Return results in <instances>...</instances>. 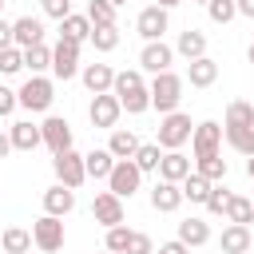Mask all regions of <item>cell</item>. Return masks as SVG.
I'll return each instance as SVG.
<instances>
[{
  "label": "cell",
  "mask_w": 254,
  "mask_h": 254,
  "mask_svg": "<svg viewBox=\"0 0 254 254\" xmlns=\"http://www.w3.org/2000/svg\"><path fill=\"white\" fill-rule=\"evenodd\" d=\"M52 99H56V83H52L48 75H28V79L20 83V91H16V103H20L24 111H32V115L48 111Z\"/></svg>",
  "instance_id": "3"
},
{
  "label": "cell",
  "mask_w": 254,
  "mask_h": 254,
  "mask_svg": "<svg viewBox=\"0 0 254 254\" xmlns=\"http://www.w3.org/2000/svg\"><path fill=\"white\" fill-rule=\"evenodd\" d=\"M115 12H119V8H115L111 0H87V12H83V16L91 20V28H99V24H115Z\"/></svg>",
  "instance_id": "37"
},
{
  "label": "cell",
  "mask_w": 254,
  "mask_h": 254,
  "mask_svg": "<svg viewBox=\"0 0 254 254\" xmlns=\"http://www.w3.org/2000/svg\"><path fill=\"white\" fill-rule=\"evenodd\" d=\"M246 60H250V64H254V44H250V48H246Z\"/></svg>",
  "instance_id": "52"
},
{
  "label": "cell",
  "mask_w": 254,
  "mask_h": 254,
  "mask_svg": "<svg viewBox=\"0 0 254 254\" xmlns=\"http://www.w3.org/2000/svg\"><path fill=\"white\" fill-rule=\"evenodd\" d=\"M79 79H83V87H87L91 95H99V91H111L115 67H111V64H83V67H79Z\"/></svg>",
  "instance_id": "16"
},
{
  "label": "cell",
  "mask_w": 254,
  "mask_h": 254,
  "mask_svg": "<svg viewBox=\"0 0 254 254\" xmlns=\"http://www.w3.org/2000/svg\"><path fill=\"white\" fill-rule=\"evenodd\" d=\"M230 198H234V190H226V187H222V183H214V187H210V194H206V202H202V206H206V210H210V214H226V206H230Z\"/></svg>",
  "instance_id": "39"
},
{
  "label": "cell",
  "mask_w": 254,
  "mask_h": 254,
  "mask_svg": "<svg viewBox=\"0 0 254 254\" xmlns=\"http://www.w3.org/2000/svg\"><path fill=\"white\" fill-rule=\"evenodd\" d=\"M111 4H115V8H123V4H127V0H111Z\"/></svg>",
  "instance_id": "53"
},
{
  "label": "cell",
  "mask_w": 254,
  "mask_h": 254,
  "mask_svg": "<svg viewBox=\"0 0 254 254\" xmlns=\"http://www.w3.org/2000/svg\"><path fill=\"white\" fill-rule=\"evenodd\" d=\"M0 8H4V4H0Z\"/></svg>",
  "instance_id": "57"
},
{
  "label": "cell",
  "mask_w": 254,
  "mask_h": 254,
  "mask_svg": "<svg viewBox=\"0 0 254 254\" xmlns=\"http://www.w3.org/2000/svg\"><path fill=\"white\" fill-rule=\"evenodd\" d=\"M222 139L238 155H254V127H222Z\"/></svg>",
  "instance_id": "32"
},
{
  "label": "cell",
  "mask_w": 254,
  "mask_h": 254,
  "mask_svg": "<svg viewBox=\"0 0 254 254\" xmlns=\"http://www.w3.org/2000/svg\"><path fill=\"white\" fill-rule=\"evenodd\" d=\"M111 167H115V155H111L107 147H95V151L83 155V171H87V179H107Z\"/></svg>",
  "instance_id": "24"
},
{
  "label": "cell",
  "mask_w": 254,
  "mask_h": 254,
  "mask_svg": "<svg viewBox=\"0 0 254 254\" xmlns=\"http://www.w3.org/2000/svg\"><path fill=\"white\" fill-rule=\"evenodd\" d=\"M8 44H12V24L0 20V48H8Z\"/></svg>",
  "instance_id": "47"
},
{
  "label": "cell",
  "mask_w": 254,
  "mask_h": 254,
  "mask_svg": "<svg viewBox=\"0 0 254 254\" xmlns=\"http://www.w3.org/2000/svg\"><path fill=\"white\" fill-rule=\"evenodd\" d=\"M159 159H163V147L159 143H139L135 147V155H131V163L147 175V171H159Z\"/></svg>",
  "instance_id": "30"
},
{
  "label": "cell",
  "mask_w": 254,
  "mask_h": 254,
  "mask_svg": "<svg viewBox=\"0 0 254 254\" xmlns=\"http://www.w3.org/2000/svg\"><path fill=\"white\" fill-rule=\"evenodd\" d=\"M16 107H20V103H16V91H12V87H4V83H0V119H4V115H12V111H16Z\"/></svg>",
  "instance_id": "45"
},
{
  "label": "cell",
  "mask_w": 254,
  "mask_h": 254,
  "mask_svg": "<svg viewBox=\"0 0 254 254\" xmlns=\"http://www.w3.org/2000/svg\"><path fill=\"white\" fill-rule=\"evenodd\" d=\"M60 36H64V40L83 44V40H91V20H87V16H75V12H67V16L60 20Z\"/></svg>",
  "instance_id": "27"
},
{
  "label": "cell",
  "mask_w": 254,
  "mask_h": 254,
  "mask_svg": "<svg viewBox=\"0 0 254 254\" xmlns=\"http://www.w3.org/2000/svg\"><path fill=\"white\" fill-rule=\"evenodd\" d=\"M127 238H131V230L119 222V226H107V250H115V254H123L127 250Z\"/></svg>",
  "instance_id": "42"
},
{
  "label": "cell",
  "mask_w": 254,
  "mask_h": 254,
  "mask_svg": "<svg viewBox=\"0 0 254 254\" xmlns=\"http://www.w3.org/2000/svg\"><path fill=\"white\" fill-rule=\"evenodd\" d=\"M187 198H183V187L179 183H167V179H159L155 187H151V206L159 210V214H171V210H179Z\"/></svg>",
  "instance_id": "15"
},
{
  "label": "cell",
  "mask_w": 254,
  "mask_h": 254,
  "mask_svg": "<svg viewBox=\"0 0 254 254\" xmlns=\"http://www.w3.org/2000/svg\"><path fill=\"white\" fill-rule=\"evenodd\" d=\"M91 218L107 230V226H119L127 214H123V198L119 194H111V190H99L95 198H91Z\"/></svg>",
  "instance_id": "12"
},
{
  "label": "cell",
  "mask_w": 254,
  "mask_h": 254,
  "mask_svg": "<svg viewBox=\"0 0 254 254\" xmlns=\"http://www.w3.org/2000/svg\"><path fill=\"white\" fill-rule=\"evenodd\" d=\"M103 254H115V250H103Z\"/></svg>",
  "instance_id": "55"
},
{
  "label": "cell",
  "mask_w": 254,
  "mask_h": 254,
  "mask_svg": "<svg viewBox=\"0 0 254 254\" xmlns=\"http://www.w3.org/2000/svg\"><path fill=\"white\" fill-rule=\"evenodd\" d=\"M179 187H183V198H190V202H206V194H210V187H214V183H210V179H202L198 171H190Z\"/></svg>",
  "instance_id": "31"
},
{
  "label": "cell",
  "mask_w": 254,
  "mask_h": 254,
  "mask_svg": "<svg viewBox=\"0 0 254 254\" xmlns=\"http://www.w3.org/2000/svg\"><path fill=\"white\" fill-rule=\"evenodd\" d=\"M0 4H4V0H0Z\"/></svg>",
  "instance_id": "56"
},
{
  "label": "cell",
  "mask_w": 254,
  "mask_h": 254,
  "mask_svg": "<svg viewBox=\"0 0 254 254\" xmlns=\"http://www.w3.org/2000/svg\"><path fill=\"white\" fill-rule=\"evenodd\" d=\"M246 175L254 179V155H246Z\"/></svg>",
  "instance_id": "51"
},
{
  "label": "cell",
  "mask_w": 254,
  "mask_h": 254,
  "mask_svg": "<svg viewBox=\"0 0 254 254\" xmlns=\"http://www.w3.org/2000/svg\"><path fill=\"white\" fill-rule=\"evenodd\" d=\"M155 4H159V8H167V12H171V8H175V4H183V0H155Z\"/></svg>",
  "instance_id": "50"
},
{
  "label": "cell",
  "mask_w": 254,
  "mask_h": 254,
  "mask_svg": "<svg viewBox=\"0 0 254 254\" xmlns=\"http://www.w3.org/2000/svg\"><path fill=\"white\" fill-rule=\"evenodd\" d=\"M8 151H12V139H8V135H4V131H0V159H4V155H8Z\"/></svg>",
  "instance_id": "49"
},
{
  "label": "cell",
  "mask_w": 254,
  "mask_h": 254,
  "mask_svg": "<svg viewBox=\"0 0 254 254\" xmlns=\"http://www.w3.org/2000/svg\"><path fill=\"white\" fill-rule=\"evenodd\" d=\"M135 147H139V135H135L131 127H111L107 151H111L115 159H131V155H135Z\"/></svg>",
  "instance_id": "23"
},
{
  "label": "cell",
  "mask_w": 254,
  "mask_h": 254,
  "mask_svg": "<svg viewBox=\"0 0 254 254\" xmlns=\"http://www.w3.org/2000/svg\"><path fill=\"white\" fill-rule=\"evenodd\" d=\"M194 171L210 183H222L226 179V159L222 155H202V159H194Z\"/></svg>",
  "instance_id": "33"
},
{
  "label": "cell",
  "mask_w": 254,
  "mask_h": 254,
  "mask_svg": "<svg viewBox=\"0 0 254 254\" xmlns=\"http://www.w3.org/2000/svg\"><path fill=\"white\" fill-rule=\"evenodd\" d=\"M40 8H44V16H52V20H64V16L71 12V0H40Z\"/></svg>",
  "instance_id": "44"
},
{
  "label": "cell",
  "mask_w": 254,
  "mask_h": 254,
  "mask_svg": "<svg viewBox=\"0 0 254 254\" xmlns=\"http://www.w3.org/2000/svg\"><path fill=\"white\" fill-rule=\"evenodd\" d=\"M167 28H171V16H167V8H159V4H147V8L135 16V32L143 36V44L163 40V36H167Z\"/></svg>",
  "instance_id": "8"
},
{
  "label": "cell",
  "mask_w": 254,
  "mask_h": 254,
  "mask_svg": "<svg viewBox=\"0 0 254 254\" xmlns=\"http://www.w3.org/2000/svg\"><path fill=\"white\" fill-rule=\"evenodd\" d=\"M8 139H12V151H36V147L44 143L40 123H32V119H16V123L8 127Z\"/></svg>",
  "instance_id": "17"
},
{
  "label": "cell",
  "mask_w": 254,
  "mask_h": 254,
  "mask_svg": "<svg viewBox=\"0 0 254 254\" xmlns=\"http://www.w3.org/2000/svg\"><path fill=\"white\" fill-rule=\"evenodd\" d=\"M194 4H206V0H194Z\"/></svg>",
  "instance_id": "54"
},
{
  "label": "cell",
  "mask_w": 254,
  "mask_h": 254,
  "mask_svg": "<svg viewBox=\"0 0 254 254\" xmlns=\"http://www.w3.org/2000/svg\"><path fill=\"white\" fill-rule=\"evenodd\" d=\"M222 127H254V103L230 99V103H226V123H222Z\"/></svg>",
  "instance_id": "29"
},
{
  "label": "cell",
  "mask_w": 254,
  "mask_h": 254,
  "mask_svg": "<svg viewBox=\"0 0 254 254\" xmlns=\"http://www.w3.org/2000/svg\"><path fill=\"white\" fill-rule=\"evenodd\" d=\"M226 222H242V226H250V222H254V198L234 194L230 206H226Z\"/></svg>",
  "instance_id": "36"
},
{
  "label": "cell",
  "mask_w": 254,
  "mask_h": 254,
  "mask_svg": "<svg viewBox=\"0 0 254 254\" xmlns=\"http://www.w3.org/2000/svg\"><path fill=\"white\" fill-rule=\"evenodd\" d=\"M190 131H194V123H190L187 111H167V115L159 119L155 143H159L163 151H183V143H190Z\"/></svg>",
  "instance_id": "2"
},
{
  "label": "cell",
  "mask_w": 254,
  "mask_h": 254,
  "mask_svg": "<svg viewBox=\"0 0 254 254\" xmlns=\"http://www.w3.org/2000/svg\"><path fill=\"white\" fill-rule=\"evenodd\" d=\"M250 226H242V222H230L226 230H222V238H218V250L222 254H250Z\"/></svg>",
  "instance_id": "19"
},
{
  "label": "cell",
  "mask_w": 254,
  "mask_h": 254,
  "mask_svg": "<svg viewBox=\"0 0 254 254\" xmlns=\"http://www.w3.org/2000/svg\"><path fill=\"white\" fill-rule=\"evenodd\" d=\"M206 16L214 24H230L238 16V8H234V0H206Z\"/></svg>",
  "instance_id": "41"
},
{
  "label": "cell",
  "mask_w": 254,
  "mask_h": 254,
  "mask_svg": "<svg viewBox=\"0 0 254 254\" xmlns=\"http://www.w3.org/2000/svg\"><path fill=\"white\" fill-rule=\"evenodd\" d=\"M0 250H4V254H28V250H32V230H24V226L0 230Z\"/></svg>",
  "instance_id": "26"
},
{
  "label": "cell",
  "mask_w": 254,
  "mask_h": 254,
  "mask_svg": "<svg viewBox=\"0 0 254 254\" xmlns=\"http://www.w3.org/2000/svg\"><path fill=\"white\" fill-rule=\"evenodd\" d=\"M187 79L190 87H210L218 79V64L210 56H198V60H187Z\"/></svg>",
  "instance_id": "21"
},
{
  "label": "cell",
  "mask_w": 254,
  "mask_h": 254,
  "mask_svg": "<svg viewBox=\"0 0 254 254\" xmlns=\"http://www.w3.org/2000/svg\"><path fill=\"white\" fill-rule=\"evenodd\" d=\"M103 183H107L111 194L131 198V194H139V187H143V171H139L131 159H115V167H111V175H107Z\"/></svg>",
  "instance_id": "4"
},
{
  "label": "cell",
  "mask_w": 254,
  "mask_h": 254,
  "mask_svg": "<svg viewBox=\"0 0 254 254\" xmlns=\"http://www.w3.org/2000/svg\"><path fill=\"white\" fill-rule=\"evenodd\" d=\"M234 8H238V16H250L254 20V0H234Z\"/></svg>",
  "instance_id": "48"
},
{
  "label": "cell",
  "mask_w": 254,
  "mask_h": 254,
  "mask_svg": "<svg viewBox=\"0 0 254 254\" xmlns=\"http://www.w3.org/2000/svg\"><path fill=\"white\" fill-rule=\"evenodd\" d=\"M79 67H83V64H79V44L60 36V40H56V48H52V75L67 83V79H75V75H79Z\"/></svg>",
  "instance_id": "6"
},
{
  "label": "cell",
  "mask_w": 254,
  "mask_h": 254,
  "mask_svg": "<svg viewBox=\"0 0 254 254\" xmlns=\"http://www.w3.org/2000/svg\"><path fill=\"white\" fill-rule=\"evenodd\" d=\"M24 67H28L32 75H44V71H52V48H48V44L24 48Z\"/></svg>",
  "instance_id": "28"
},
{
  "label": "cell",
  "mask_w": 254,
  "mask_h": 254,
  "mask_svg": "<svg viewBox=\"0 0 254 254\" xmlns=\"http://www.w3.org/2000/svg\"><path fill=\"white\" fill-rule=\"evenodd\" d=\"M119 99V107L127 111V115H143L147 107H151V91L147 87H135V91H127V95H115Z\"/></svg>",
  "instance_id": "35"
},
{
  "label": "cell",
  "mask_w": 254,
  "mask_h": 254,
  "mask_svg": "<svg viewBox=\"0 0 254 254\" xmlns=\"http://www.w3.org/2000/svg\"><path fill=\"white\" fill-rule=\"evenodd\" d=\"M32 246H40L44 254L64 250V218H56V214H40V218L32 222Z\"/></svg>",
  "instance_id": "7"
},
{
  "label": "cell",
  "mask_w": 254,
  "mask_h": 254,
  "mask_svg": "<svg viewBox=\"0 0 254 254\" xmlns=\"http://www.w3.org/2000/svg\"><path fill=\"white\" fill-rule=\"evenodd\" d=\"M71 210H75V190H71V187L56 183V187H48V190H44V214L64 218V214H71Z\"/></svg>",
  "instance_id": "18"
},
{
  "label": "cell",
  "mask_w": 254,
  "mask_h": 254,
  "mask_svg": "<svg viewBox=\"0 0 254 254\" xmlns=\"http://www.w3.org/2000/svg\"><path fill=\"white\" fill-rule=\"evenodd\" d=\"M12 44H16V48H36V44H44V20H40V16H20V20H12Z\"/></svg>",
  "instance_id": "14"
},
{
  "label": "cell",
  "mask_w": 254,
  "mask_h": 254,
  "mask_svg": "<svg viewBox=\"0 0 254 254\" xmlns=\"http://www.w3.org/2000/svg\"><path fill=\"white\" fill-rule=\"evenodd\" d=\"M183 75H175V71H159L151 83H147V91H151V107L159 111V115H167V111H179V103H183Z\"/></svg>",
  "instance_id": "1"
},
{
  "label": "cell",
  "mask_w": 254,
  "mask_h": 254,
  "mask_svg": "<svg viewBox=\"0 0 254 254\" xmlns=\"http://www.w3.org/2000/svg\"><path fill=\"white\" fill-rule=\"evenodd\" d=\"M175 56H183V60H198V56H206V36H202L198 28L179 32V40H175Z\"/></svg>",
  "instance_id": "22"
},
{
  "label": "cell",
  "mask_w": 254,
  "mask_h": 254,
  "mask_svg": "<svg viewBox=\"0 0 254 254\" xmlns=\"http://www.w3.org/2000/svg\"><path fill=\"white\" fill-rule=\"evenodd\" d=\"M187 175H190V159H187L183 151H163V159H159V179L183 183Z\"/></svg>",
  "instance_id": "20"
},
{
  "label": "cell",
  "mask_w": 254,
  "mask_h": 254,
  "mask_svg": "<svg viewBox=\"0 0 254 254\" xmlns=\"http://www.w3.org/2000/svg\"><path fill=\"white\" fill-rule=\"evenodd\" d=\"M20 67H24V48H16V44L0 48V71L4 75H16Z\"/></svg>",
  "instance_id": "40"
},
{
  "label": "cell",
  "mask_w": 254,
  "mask_h": 254,
  "mask_svg": "<svg viewBox=\"0 0 254 254\" xmlns=\"http://www.w3.org/2000/svg\"><path fill=\"white\" fill-rule=\"evenodd\" d=\"M40 135H44V147H48L52 155L71 147V123H67L64 115H48V119L40 123Z\"/></svg>",
  "instance_id": "13"
},
{
  "label": "cell",
  "mask_w": 254,
  "mask_h": 254,
  "mask_svg": "<svg viewBox=\"0 0 254 254\" xmlns=\"http://www.w3.org/2000/svg\"><path fill=\"white\" fill-rule=\"evenodd\" d=\"M91 44H95V52H115V48H119V28H115V24L91 28Z\"/></svg>",
  "instance_id": "38"
},
{
  "label": "cell",
  "mask_w": 254,
  "mask_h": 254,
  "mask_svg": "<svg viewBox=\"0 0 254 254\" xmlns=\"http://www.w3.org/2000/svg\"><path fill=\"white\" fill-rule=\"evenodd\" d=\"M52 171H56V183H64V187H83V179H87V171H83V155L75 151V147H67V151H56L52 155Z\"/></svg>",
  "instance_id": "5"
},
{
  "label": "cell",
  "mask_w": 254,
  "mask_h": 254,
  "mask_svg": "<svg viewBox=\"0 0 254 254\" xmlns=\"http://www.w3.org/2000/svg\"><path fill=\"white\" fill-rule=\"evenodd\" d=\"M123 254H155V242L143 234V230H131V238H127V250Z\"/></svg>",
  "instance_id": "43"
},
{
  "label": "cell",
  "mask_w": 254,
  "mask_h": 254,
  "mask_svg": "<svg viewBox=\"0 0 254 254\" xmlns=\"http://www.w3.org/2000/svg\"><path fill=\"white\" fill-rule=\"evenodd\" d=\"M155 254H190V246H187V242H179V238H171V242H163Z\"/></svg>",
  "instance_id": "46"
},
{
  "label": "cell",
  "mask_w": 254,
  "mask_h": 254,
  "mask_svg": "<svg viewBox=\"0 0 254 254\" xmlns=\"http://www.w3.org/2000/svg\"><path fill=\"white\" fill-rule=\"evenodd\" d=\"M179 242H187V246H206L210 242V226H206V218H183L179 222Z\"/></svg>",
  "instance_id": "25"
},
{
  "label": "cell",
  "mask_w": 254,
  "mask_h": 254,
  "mask_svg": "<svg viewBox=\"0 0 254 254\" xmlns=\"http://www.w3.org/2000/svg\"><path fill=\"white\" fill-rule=\"evenodd\" d=\"M119 115H123V107H119V99H115L111 91H99V95H91V103H87V119H91V127H103V131H111V127L119 123Z\"/></svg>",
  "instance_id": "9"
},
{
  "label": "cell",
  "mask_w": 254,
  "mask_h": 254,
  "mask_svg": "<svg viewBox=\"0 0 254 254\" xmlns=\"http://www.w3.org/2000/svg\"><path fill=\"white\" fill-rule=\"evenodd\" d=\"M218 147H222V123H214V119L194 123V131H190V151H194V159L218 155Z\"/></svg>",
  "instance_id": "10"
},
{
  "label": "cell",
  "mask_w": 254,
  "mask_h": 254,
  "mask_svg": "<svg viewBox=\"0 0 254 254\" xmlns=\"http://www.w3.org/2000/svg\"><path fill=\"white\" fill-rule=\"evenodd\" d=\"M135 87H147V83H143V71H139V67H123V71H115L111 95H127V91H135Z\"/></svg>",
  "instance_id": "34"
},
{
  "label": "cell",
  "mask_w": 254,
  "mask_h": 254,
  "mask_svg": "<svg viewBox=\"0 0 254 254\" xmlns=\"http://www.w3.org/2000/svg\"><path fill=\"white\" fill-rule=\"evenodd\" d=\"M171 64H175V48H171V44H163V40L143 44V52H139V71L159 75V71H171Z\"/></svg>",
  "instance_id": "11"
}]
</instances>
